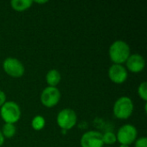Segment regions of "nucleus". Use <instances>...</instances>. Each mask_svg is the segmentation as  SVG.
<instances>
[{"mask_svg": "<svg viewBox=\"0 0 147 147\" xmlns=\"http://www.w3.org/2000/svg\"><path fill=\"white\" fill-rule=\"evenodd\" d=\"M109 55L113 64L123 65L131 55V49L126 41L118 40L110 45L109 49Z\"/></svg>", "mask_w": 147, "mask_h": 147, "instance_id": "1", "label": "nucleus"}, {"mask_svg": "<svg viewBox=\"0 0 147 147\" xmlns=\"http://www.w3.org/2000/svg\"><path fill=\"white\" fill-rule=\"evenodd\" d=\"M134 109V105L132 99L128 96H121L114 103L113 114L119 120H127L132 116Z\"/></svg>", "mask_w": 147, "mask_h": 147, "instance_id": "2", "label": "nucleus"}, {"mask_svg": "<svg viewBox=\"0 0 147 147\" xmlns=\"http://www.w3.org/2000/svg\"><path fill=\"white\" fill-rule=\"evenodd\" d=\"M21 115V108L14 101H6L0 108V116L4 123L16 124L20 120Z\"/></svg>", "mask_w": 147, "mask_h": 147, "instance_id": "3", "label": "nucleus"}, {"mask_svg": "<svg viewBox=\"0 0 147 147\" xmlns=\"http://www.w3.org/2000/svg\"><path fill=\"white\" fill-rule=\"evenodd\" d=\"M116 135V140L121 145L129 146L134 144L135 140L138 139V131L137 128L131 125L126 124L121 126L118 131Z\"/></svg>", "mask_w": 147, "mask_h": 147, "instance_id": "4", "label": "nucleus"}, {"mask_svg": "<svg viewBox=\"0 0 147 147\" xmlns=\"http://www.w3.org/2000/svg\"><path fill=\"white\" fill-rule=\"evenodd\" d=\"M78 122V115L71 109H64L60 110L57 115L58 126L66 131L73 128Z\"/></svg>", "mask_w": 147, "mask_h": 147, "instance_id": "5", "label": "nucleus"}, {"mask_svg": "<svg viewBox=\"0 0 147 147\" xmlns=\"http://www.w3.org/2000/svg\"><path fill=\"white\" fill-rule=\"evenodd\" d=\"M3 69L4 72L11 78H19L24 75L25 67L23 64L17 59L9 57L3 62Z\"/></svg>", "mask_w": 147, "mask_h": 147, "instance_id": "6", "label": "nucleus"}, {"mask_svg": "<svg viewBox=\"0 0 147 147\" xmlns=\"http://www.w3.org/2000/svg\"><path fill=\"white\" fill-rule=\"evenodd\" d=\"M61 93L57 87H46L40 94V102L46 108H53L60 101Z\"/></svg>", "mask_w": 147, "mask_h": 147, "instance_id": "7", "label": "nucleus"}, {"mask_svg": "<svg viewBox=\"0 0 147 147\" xmlns=\"http://www.w3.org/2000/svg\"><path fill=\"white\" fill-rule=\"evenodd\" d=\"M80 145L81 147H103L102 134L97 131H88L82 135Z\"/></svg>", "mask_w": 147, "mask_h": 147, "instance_id": "8", "label": "nucleus"}, {"mask_svg": "<svg viewBox=\"0 0 147 147\" xmlns=\"http://www.w3.org/2000/svg\"><path fill=\"white\" fill-rule=\"evenodd\" d=\"M108 75L111 82L115 84H121L127 81L128 72L124 65L113 64L109 69Z\"/></svg>", "mask_w": 147, "mask_h": 147, "instance_id": "9", "label": "nucleus"}, {"mask_svg": "<svg viewBox=\"0 0 147 147\" xmlns=\"http://www.w3.org/2000/svg\"><path fill=\"white\" fill-rule=\"evenodd\" d=\"M125 64L127 71H129L133 73H140L143 71L146 67V59L142 55L139 53H134L128 57Z\"/></svg>", "mask_w": 147, "mask_h": 147, "instance_id": "10", "label": "nucleus"}, {"mask_svg": "<svg viewBox=\"0 0 147 147\" xmlns=\"http://www.w3.org/2000/svg\"><path fill=\"white\" fill-rule=\"evenodd\" d=\"M46 81L48 86L50 87H57V85L61 81V74L59 71L55 69H52L47 71L46 75Z\"/></svg>", "mask_w": 147, "mask_h": 147, "instance_id": "11", "label": "nucleus"}, {"mask_svg": "<svg viewBox=\"0 0 147 147\" xmlns=\"http://www.w3.org/2000/svg\"><path fill=\"white\" fill-rule=\"evenodd\" d=\"M32 0H12L10 1V6L11 8L17 11V12H22L27 9H28L33 5Z\"/></svg>", "mask_w": 147, "mask_h": 147, "instance_id": "12", "label": "nucleus"}, {"mask_svg": "<svg viewBox=\"0 0 147 147\" xmlns=\"http://www.w3.org/2000/svg\"><path fill=\"white\" fill-rule=\"evenodd\" d=\"M1 133L4 139H12L16 134V127L15 124L4 123V125L2 127Z\"/></svg>", "mask_w": 147, "mask_h": 147, "instance_id": "13", "label": "nucleus"}, {"mask_svg": "<svg viewBox=\"0 0 147 147\" xmlns=\"http://www.w3.org/2000/svg\"><path fill=\"white\" fill-rule=\"evenodd\" d=\"M46 125V120L42 115H35L31 121V127L35 131H40Z\"/></svg>", "mask_w": 147, "mask_h": 147, "instance_id": "14", "label": "nucleus"}, {"mask_svg": "<svg viewBox=\"0 0 147 147\" xmlns=\"http://www.w3.org/2000/svg\"><path fill=\"white\" fill-rule=\"evenodd\" d=\"M102 141L104 145H108L109 146H110L111 145L117 142L116 135L112 132H106L102 134Z\"/></svg>", "mask_w": 147, "mask_h": 147, "instance_id": "15", "label": "nucleus"}, {"mask_svg": "<svg viewBox=\"0 0 147 147\" xmlns=\"http://www.w3.org/2000/svg\"><path fill=\"white\" fill-rule=\"evenodd\" d=\"M137 92H138V95L144 101V102H146L147 101V84L146 82H142L139 87H138V90H137Z\"/></svg>", "mask_w": 147, "mask_h": 147, "instance_id": "16", "label": "nucleus"}, {"mask_svg": "<svg viewBox=\"0 0 147 147\" xmlns=\"http://www.w3.org/2000/svg\"><path fill=\"white\" fill-rule=\"evenodd\" d=\"M135 147H147V139L146 137L143 136L135 140Z\"/></svg>", "mask_w": 147, "mask_h": 147, "instance_id": "17", "label": "nucleus"}, {"mask_svg": "<svg viewBox=\"0 0 147 147\" xmlns=\"http://www.w3.org/2000/svg\"><path fill=\"white\" fill-rule=\"evenodd\" d=\"M6 102V95L5 93L0 90V108Z\"/></svg>", "mask_w": 147, "mask_h": 147, "instance_id": "18", "label": "nucleus"}, {"mask_svg": "<svg viewBox=\"0 0 147 147\" xmlns=\"http://www.w3.org/2000/svg\"><path fill=\"white\" fill-rule=\"evenodd\" d=\"M33 3H37V4H45V3H48V1H47V0H41V1L36 0V1H33Z\"/></svg>", "mask_w": 147, "mask_h": 147, "instance_id": "19", "label": "nucleus"}, {"mask_svg": "<svg viewBox=\"0 0 147 147\" xmlns=\"http://www.w3.org/2000/svg\"><path fill=\"white\" fill-rule=\"evenodd\" d=\"M4 140H5V139H4V137L3 136V134H2V133H1V130H0V147L3 145Z\"/></svg>", "mask_w": 147, "mask_h": 147, "instance_id": "20", "label": "nucleus"}, {"mask_svg": "<svg viewBox=\"0 0 147 147\" xmlns=\"http://www.w3.org/2000/svg\"><path fill=\"white\" fill-rule=\"evenodd\" d=\"M119 147H130L129 146H126V145H121Z\"/></svg>", "mask_w": 147, "mask_h": 147, "instance_id": "21", "label": "nucleus"}, {"mask_svg": "<svg viewBox=\"0 0 147 147\" xmlns=\"http://www.w3.org/2000/svg\"><path fill=\"white\" fill-rule=\"evenodd\" d=\"M106 147H112V146H106Z\"/></svg>", "mask_w": 147, "mask_h": 147, "instance_id": "22", "label": "nucleus"}]
</instances>
